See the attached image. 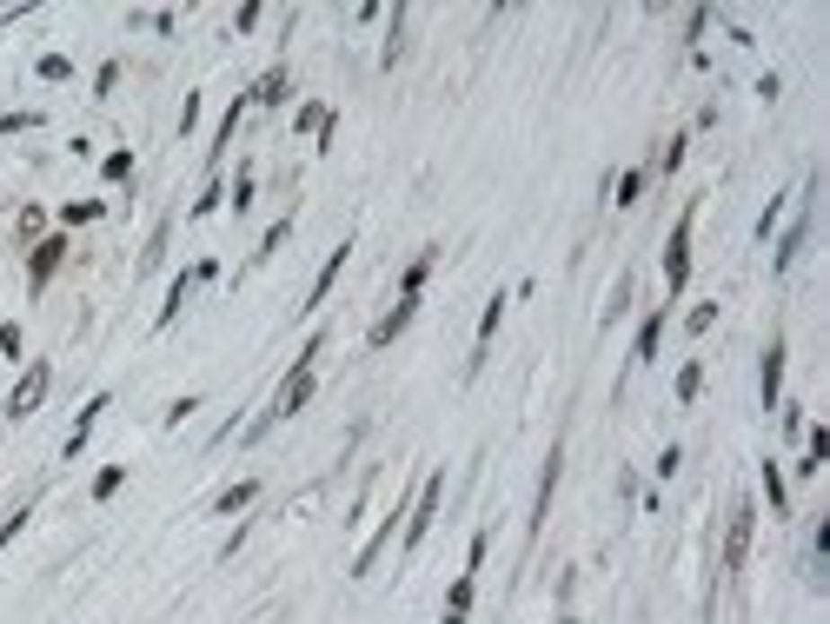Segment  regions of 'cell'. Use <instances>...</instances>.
<instances>
[{"label": "cell", "mask_w": 830, "mask_h": 624, "mask_svg": "<svg viewBox=\"0 0 830 624\" xmlns=\"http://www.w3.org/2000/svg\"><path fill=\"white\" fill-rule=\"evenodd\" d=\"M319 346H326V332H313V339H306V352H299V365H293V373H286L279 399H273V412L260 418V432L273 426V418H293V412H299V406H306V399H313V359H319Z\"/></svg>", "instance_id": "cell-1"}, {"label": "cell", "mask_w": 830, "mask_h": 624, "mask_svg": "<svg viewBox=\"0 0 830 624\" xmlns=\"http://www.w3.org/2000/svg\"><path fill=\"white\" fill-rule=\"evenodd\" d=\"M691 226H698V199L677 213V226L665 240V286H671V293H684V279H691Z\"/></svg>", "instance_id": "cell-2"}, {"label": "cell", "mask_w": 830, "mask_h": 624, "mask_svg": "<svg viewBox=\"0 0 830 624\" xmlns=\"http://www.w3.org/2000/svg\"><path fill=\"white\" fill-rule=\"evenodd\" d=\"M438 498H446V471H426V485H419V505H412V518H405V551H412L419 538L432 532V518H438Z\"/></svg>", "instance_id": "cell-3"}, {"label": "cell", "mask_w": 830, "mask_h": 624, "mask_svg": "<svg viewBox=\"0 0 830 624\" xmlns=\"http://www.w3.org/2000/svg\"><path fill=\"white\" fill-rule=\"evenodd\" d=\"M751 532H757V505H751V498H737V505H731V532H724V571H744Z\"/></svg>", "instance_id": "cell-4"}, {"label": "cell", "mask_w": 830, "mask_h": 624, "mask_svg": "<svg viewBox=\"0 0 830 624\" xmlns=\"http://www.w3.org/2000/svg\"><path fill=\"white\" fill-rule=\"evenodd\" d=\"M47 385H54V365H47V359H33L27 373H21V385H13V399H7V412H13V418H27V412H40V399H47Z\"/></svg>", "instance_id": "cell-5"}, {"label": "cell", "mask_w": 830, "mask_h": 624, "mask_svg": "<svg viewBox=\"0 0 830 624\" xmlns=\"http://www.w3.org/2000/svg\"><path fill=\"white\" fill-rule=\"evenodd\" d=\"M60 259H66V240H60V233H54V240H40V246L27 252V286H33V293H40V286L60 273Z\"/></svg>", "instance_id": "cell-6"}, {"label": "cell", "mask_w": 830, "mask_h": 624, "mask_svg": "<svg viewBox=\"0 0 830 624\" xmlns=\"http://www.w3.org/2000/svg\"><path fill=\"white\" fill-rule=\"evenodd\" d=\"M412 312H419V299H399V306H393V312H385V319H379V326H372V332H366V346H372V352H379V346H393V339H399V332H405V326H412Z\"/></svg>", "instance_id": "cell-7"}, {"label": "cell", "mask_w": 830, "mask_h": 624, "mask_svg": "<svg viewBox=\"0 0 830 624\" xmlns=\"http://www.w3.org/2000/svg\"><path fill=\"white\" fill-rule=\"evenodd\" d=\"M286 87H293V80H286V66H266V74L260 80H252V107H279V100H286Z\"/></svg>", "instance_id": "cell-8"}, {"label": "cell", "mask_w": 830, "mask_h": 624, "mask_svg": "<svg viewBox=\"0 0 830 624\" xmlns=\"http://www.w3.org/2000/svg\"><path fill=\"white\" fill-rule=\"evenodd\" d=\"M777 385H784V339H771V352H764V412H777Z\"/></svg>", "instance_id": "cell-9"}, {"label": "cell", "mask_w": 830, "mask_h": 624, "mask_svg": "<svg viewBox=\"0 0 830 624\" xmlns=\"http://www.w3.org/2000/svg\"><path fill=\"white\" fill-rule=\"evenodd\" d=\"M100 412H107V392H100V399H87V412H80V418H74V432H66V445H60V452H66V459H74V452H80V445H87V432H93V418H100Z\"/></svg>", "instance_id": "cell-10"}, {"label": "cell", "mask_w": 830, "mask_h": 624, "mask_svg": "<svg viewBox=\"0 0 830 624\" xmlns=\"http://www.w3.org/2000/svg\"><path fill=\"white\" fill-rule=\"evenodd\" d=\"M499 319H505V293H492V299H485V319H479V359H485V346H492ZM479 359H472V373H479Z\"/></svg>", "instance_id": "cell-11"}, {"label": "cell", "mask_w": 830, "mask_h": 624, "mask_svg": "<svg viewBox=\"0 0 830 624\" xmlns=\"http://www.w3.org/2000/svg\"><path fill=\"white\" fill-rule=\"evenodd\" d=\"M346 252H352V246H339L332 259L319 266V279H313V299H306V306H326V293H332V279H339V266H346Z\"/></svg>", "instance_id": "cell-12"}, {"label": "cell", "mask_w": 830, "mask_h": 624, "mask_svg": "<svg viewBox=\"0 0 830 624\" xmlns=\"http://www.w3.org/2000/svg\"><path fill=\"white\" fill-rule=\"evenodd\" d=\"M432 259H438V252H419V259L405 266V279H399V299H419V286H426V273H432Z\"/></svg>", "instance_id": "cell-13"}, {"label": "cell", "mask_w": 830, "mask_h": 624, "mask_svg": "<svg viewBox=\"0 0 830 624\" xmlns=\"http://www.w3.org/2000/svg\"><path fill=\"white\" fill-rule=\"evenodd\" d=\"M186 293H193V273H180V279H173V293H166V306H160V319H154V326H173V319H180V306H186Z\"/></svg>", "instance_id": "cell-14"}, {"label": "cell", "mask_w": 830, "mask_h": 624, "mask_svg": "<svg viewBox=\"0 0 830 624\" xmlns=\"http://www.w3.org/2000/svg\"><path fill=\"white\" fill-rule=\"evenodd\" d=\"M764 492L777 505V518H790V492H784V471H777V459H764Z\"/></svg>", "instance_id": "cell-15"}, {"label": "cell", "mask_w": 830, "mask_h": 624, "mask_svg": "<svg viewBox=\"0 0 830 624\" xmlns=\"http://www.w3.org/2000/svg\"><path fill=\"white\" fill-rule=\"evenodd\" d=\"M658 339H665V312L645 319V332H638V359H658Z\"/></svg>", "instance_id": "cell-16"}, {"label": "cell", "mask_w": 830, "mask_h": 624, "mask_svg": "<svg viewBox=\"0 0 830 624\" xmlns=\"http://www.w3.org/2000/svg\"><path fill=\"white\" fill-rule=\"evenodd\" d=\"M252 498H260V485H252V479L246 485H226V492H219V512H246Z\"/></svg>", "instance_id": "cell-17"}, {"label": "cell", "mask_w": 830, "mask_h": 624, "mask_svg": "<svg viewBox=\"0 0 830 624\" xmlns=\"http://www.w3.org/2000/svg\"><path fill=\"white\" fill-rule=\"evenodd\" d=\"M446 611H452V618H465V611H472V571H459V584L446 592Z\"/></svg>", "instance_id": "cell-18"}, {"label": "cell", "mask_w": 830, "mask_h": 624, "mask_svg": "<svg viewBox=\"0 0 830 624\" xmlns=\"http://www.w3.org/2000/svg\"><path fill=\"white\" fill-rule=\"evenodd\" d=\"M286 233H293V219H279V226H266V240H260V252H252V259H273V252L286 246Z\"/></svg>", "instance_id": "cell-19"}, {"label": "cell", "mask_w": 830, "mask_h": 624, "mask_svg": "<svg viewBox=\"0 0 830 624\" xmlns=\"http://www.w3.org/2000/svg\"><path fill=\"white\" fill-rule=\"evenodd\" d=\"M60 219H66V226H87V219H100V199H74Z\"/></svg>", "instance_id": "cell-20"}, {"label": "cell", "mask_w": 830, "mask_h": 624, "mask_svg": "<svg viewBox=\"0 0 830 624\" xmlns=\"http://www.w3.org/2000/svg\"><path fill=\"white\" fill-rule=\"evenodd\" d=\"M27 127H40V113L21 107V113H0V133H27Z\"/></svg>", "instance_id": "cell-21"}, {"label": "cell", "mask_w": 830, "mask_h": 624, "mask_svg": "<svg viewBox=\"0 0 830 624\" xmlns=\"http://www.w3.org/2000/svg\"><path fill=\"white\" fill-rule=\"evenodd\" d=\"M100 173H107V180H133V154H127V146H120V154H107Z\"/></svg>", "instance_id": "cell-22"}, {"label": "cell", "mask_w": 830, "mask_h": 624, "mask_svg": "<svg viewBox=\"0 0 830 624\" xmlns=\"http://www.w3.org/2000/svg\"><path fill=\"white\" fill-rule=\"evenodd\" d=\"M120 479H127V471H120V465H107V471L93 479V498H113V492H120Z\"/></svg>", "instance_id": "cell-23"}, {"label": "cell", "mask_w": 830, "mask_h": 624, "mask_svg": "<svg viewBox=\"0 0 830 624\" xmlns=\"http://www.w3.org/2000/svg\"><path fill=\"white\" fill-rule=\"evenodd\" d=\"M698 385H704V373H698V365H684V373H677V399L691 406V399H698Z\"/></svg>", "instance_id": "cell-24"}, {"label": "cell", "mask_w": 830, "mask_h": 624, "mask_svg": "<svg viewBox=\"0 0 830 624\" xmlns=\"http://www.w3.org/2000/svg\"><path fill=\"white\" fill-rule=\"evenodd\" d=\"M638 193H645V173H624V180H618V207H631Z\"/></svg>", "instance_id": "cell-25"}, {"label": "cell", "mask_w": 830, "mask_h": 624, "mask_svg": "<svg viewBox=\"0 0 830 624\" xmlns=\"http://www.w3.org/2000/svg\"><path fill=\"white\" fill-rule=\"evenodd\" d=\"M684 326H691V332H711V326H718V306H691Z\"/></svg>", "instance_id": "cell-26"}, {"label": "cell", "mask_w": 830, "mask_h": 624, "mask_svg": "<svg viewBox=\"0 0 830 624\" xmlns=\"http://www.w3.org/2000/svg\"><path fill=\"white\" fill-rule=\"evenodd\" d=\"M66 74H74V66H66L60 54H47V60H40V80H66Z\"/></svg>", "instance_id": "cell-27"}, {"label": "cell", "mask_w": 830, "mask_h": 624, "mask_svg": "<svg viewBox=\"0 0 830 624\" xmlns=\"http://www.w3.org/2000/svg\"><path fill=\"white\" fill-rule=\"evenodd\" d=\"M233 207H240V213L252 207V173H240V180H233Z\"/></svg>", "instance_id": "cell-28"}, {"label": "cell", "mask_w": 830, "mask_h": 624, "mask_svg": "<svg viewBox=\"0 0 830 624\" xmlns=\"http://www.w3.org/2000/svg\"><path fill=\"white\" fill-rule=\"evenodd\" d=\"M21 525H27V512H21V518H7V525H0V545H7V538L21 532Z\"/></svg>", "instance_id": "cell-29"}, {"label": "cell", "mask_w": 830, "mask_h": 624, "mask_svg": "<svg viewBox=\"0 0 830 624\" xmlns=\"http://www.w3.org/2000/svg\"><path fill=\"white\" fill-rule=\"evenodd\" d=\"M446 624H465V618H452V611H446Z\"/></svg>", "instance_id": "cell-30"}]
</instances>
